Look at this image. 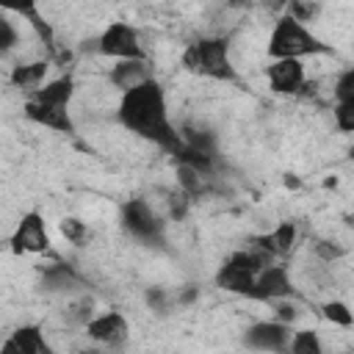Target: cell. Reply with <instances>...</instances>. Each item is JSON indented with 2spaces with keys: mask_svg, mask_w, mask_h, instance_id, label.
Instances as JSON below:
<instances>
[{
  "mask_svg": "<svg viewBox=\"0 0 354 354\" xmlns=\"http://www.w3.org/2000/svg\"><path fill=\"white\" fill-rule=\"evenodd\" d=\"M119 221H122L124 232L133 235L136 241H144V243H163V238H166V221H163V216H160L144 196L127 199V202L119 207Z\"/></svg>",
  "mask_w": 354,
  "mask_h": 354,
  "instance_id": "obj_5",
  "label": "cell"
},
{
  "mask_svg": "<svg viewBox=\"0 0 354 354\" xmlns=\"http://www.w3.org/2000/svg\"><path fill=\"white\" fill-rule=\"evenodd\" d=\"M293 335V326L277 318L268 321H257L243 332V346L254 348V351H285L288 340Z\"/></svg>",
  "mask_w": 354,
  "mask_h": 354,
  "instance_id": "obj_10",
  "label": "cell"
},
{
  "mask_svg": "<svg viewBox=\"0 0 354 354\" xmlns=\"http://www.w3.org/2000/svg\"><path fill=\"white\" fill-rule=\"evenodd\" d=\"M207 180H210L207 174H202V171H196L194 166L177 160V188H183L191 199L207 194Z\"/></svg>",
  "mask_w": 354,
  "mask_h": 354,
  "instance_id": "obj_19",
  "label": "cell"
},
{
  "mask_svg": "<svg viewBox=\"0 0 354 354\" xmlns=\"http://www.w3.org/2000/svg\"><path fill=\"white\" fill-rule=\"evenodd\" d=\"M285 185H290V188H299V180L290 174V177H285Z\"/></svg>",
  "mask_w": 354,
  "mask_h": 354,
  "instance_id": "obj_36",
  "label": "cell"
},
{
  "mask_svg": "<svg viewBox=\"0 0 354 354\" xmlns=\"http://www.w3.org/2000/svg\"><path fill=\"white\" fill-rule=\"evenodd\" d=\"M47 69H50V64H47L44 58H39V61H25V64H17V66H11V72H8V83H11L14 88H25V91H33V88H39V86L44 83V77H47Z\"/></svg>",
  "mask_w": 354,
  "mask_h": 354,
  "instance_id": "obj_18",
  "label": "cell"
},
{
  "mask_svg": "<svg viewBox=\"0 0 354 354\" xmlns=\"http://www.w3.org/2000/svg\"><path fill=\"white\" fill-rule=\"evenodd\" d=\"M285 3H288V0H263V6H266L268 11H277V14H285Z\"/></svg>",
  "mask_w": 354,
  "mask_h": 354,
  "instance_id": "obj_34",
  "label": "cell"
},
{
  "mask_svg": "<svg viewBox=\"0 0 354 354\" xmlns=\"http://www.w3.org/2000/svg\"><path fill=\"white\" fill-rule=\"evenodd\" d=\"M17 47H19V28H17L8 17L0 14V58L8 55V53L17 50Z\"/></svg>",
  "mask_w": 354,
  "mask_h": 354,
  "instance_id": "obj_27",
  "label": "cell"
},
{
  "mask_svg": "<svg viewBox=\"0 0 354 354\" xmlns=\"http://www.w3.org/2000/svg\"><path fill=\"white\" fill-rule=\"evenodd\" d=\"M268 304H274V318L277 321H285V324H290L293 326V321H296V304H290L288 299H274V301H268Z\"/></svg>",
  "mask_w": 354,
  "mask_h": 354,
  "instance_id": "obj_32",
  "label": "cell"
},
{
  "mask_svg": "<svg viewBox=\"0 0 354 354\" xmlns=\"http://www.w3.org/2000/svg\"><path fill=\"white\" fill-rule=\"evenodd\" d=\"M266 80H268V88L274 94L299 97V91L307 80L304 64L299 58H271V64L266 66Z\"/></svg>",
  "mask_w": 354,
  "mask_h": 354,
  "instance_id": "obj_11",
  "label": "cell"
},
{
  "mask_svg": "<svg viewBox=\"0 0 354 354\" xmlns=\"http://www.w3.org/2000/svg\"><path fill=\"white\" fill-rule=\"evenodd\" d=\"M285 351H290V354H324V343H321L315 329H301V332L293 329Z\"/></svg>",
  "mask_w": 354,
  "mask_h": 354,
  "instance_id": "obj_21",
  "label": "cell"
},
{
  "mask_svg": "<svg viewBox=\"0 0 354 354\" xmlns=\"http://www.w3.org/2000/svg\"><path fill=\"white\" fill-rule=\"evenodd\" d=\"M155 77L152 75V66H149V58H122L111 66L108 72V83L122 94L127 88H136L138 83Z\"/></svg>",
  "mask_w": 354,
  "mask_h": 354,
  "instance_id": "obj_14",
  "label": "cell"
},
{
  "mask_svg": "<svg viewBox=\"0 0 354 354\" xmlns=\"http://www.w3.org/2000/svg\"><path fill=\"white\" fill-rule=\"evenodd\" d=\"M313 252H315V257H321L324 263H335V260H340V257L346 254V249H343L340 243H335V241H318V243L313 246Z\"/></svg>",
  "mask_w": 354,
  "mask_h": 354,
  "instance_id": "obj_31",
  "label": "cell"
},
{
  "mask_svg": "<svg viewBox=\"0 0 354 354\" xmlns=\"http://www.w3.org/2000/svg\"><path fill=\"white\" fill-rule=\"evenodd\" d=\"M58 230H61V235H64L72 246H86V243L91 241L88 224L80 221V218H75V216H64V218L58 221Z\"/></svg>",
  "mask_w": 354,
  "mask_h": 354,
  "instance_id": "obj_22",
  "label": "cell"
},
{
  "mask_svg": "<svg viewBox=\"0 0 354 354\" xmlns=\"http://www.w3.org/2000/svg\"><path fill=\"white\" fill-rule=\"evenodd\" d=\"M41 282H44V288H47V290H75V288L80 285L77 274H75L69 266H64V263L44 268Z\"/></svg>",
  "mask_w": 354,
  "mask_h": 354,
  "instance_id": "obj_20",
  "label": "cell"
},
{
  "mask_svg": "<svg viewBox=\"0 0 354 354\" xmlns=\"http://www.w3.org/2000/svg\"><path fill=\"white\" fill-rule=\"evenodd\" d=\"M196 296H199V288H194V285H185V290H180V293L174 296V301H177L180 307H185V304L196 301Z\"/></svg>",
  "mask_w": 354,
  "mask_h": 354,
  "instance_id": "obj_33",
  "label": "cell"
},
{
  "mask_svg": "<svg viewBox=\"0 0 354 354\" xmlns=\"http://www.w3.org/2000/svg\"><path fill=\"white\" fill-rule=\"evenodd\" d=\"M285 14L307 25L321 14V3L318 0H288L285 3Z\"/></svg>",
  "mask_w": 354,
  "mask_h": 354,
  "instance_id": "obj_24",
  "label": "cell"
},
{
  "mask_svg": "<svg viewBox=\"0 0 354 354\" xmlns=\"http://www.w3.org/2000/svg\"><path fill=\"white\" fill-rule=\"evenodd\" d=\"M144 301H147V307H149L152 313L166 315V313L171 310V304H174V296H171L166 288L152 285V288H147V290H144Z\"/></svg>",
  "mask_w": 354,
  "mask_h": 354,
  "instance_id": "obj_25",
  "label": "cell"
},
{
  "mask_svg": "<svg viewBox=\"0 0 354 354\" xmlns=\"http://www.w3.org/2000/svg\"><path fill=\"white\" fill-rule=\"evenodd\" d=\"M3 354H50V343L41 332L39 324H25V326H17L0 346Z\"/></svg>",
  "mask_w": 354,
  "mask_h": 354,
  "instance_id": "obj_13",
  "label": "cell"
},
{
  "mask_svg": "<svg viewBox=\"0 0 354 354\" xmlns=\"http://www.w3.org/2000/svg\"><path fill=\"white\" fill-rule=\"evenodd\" d=\"M86 335L100 343V346H108V348H119L127 343L130 337V324L127 318L119 313V310H108V313H100V315H91L86 321Z\"/></svg>",
  "mask_w": 354,
  "mask_h": 354,
  "instance_id": "obj_9",
  "label": "cell"
},
{
  "mask_svg": "<svg viewBox=\"0 0 354 354\" xmlns=\"http://www.w3.org/2000/svg\"><path fill=\"white\" fill-rule=\"evenodd\" d=\"M268 58H307V55H324V53H335L332 44H326L324 39H318L304 22L279 14L271 33H268V47H266Z\"/></svg>",
  "mask_w": 354,
  "mask_h": 354,
  "instance_id": "obj_3",
  "label": "cell"
},
{
  "mask_svg": "<svg viewBox=\"0 0 354 354\" xmlns=\"http://www.w3.org/2000/svg\"><path fill=\"white\" fill-rule=\"evenodd\" d=\"M8 249L14 254H41L50 252V232H47V221L39 210H28L19 216V221L14 224L11 235H8Z\"/></svg>",
  "mask_w": 354,
  "mask_h": 354,
  "instance_id": "obj_7",
  "label": "cell"
},
{
  "mask_svg": "<svg viewBox=\"0 0 354 354\" xmlns=\"http://www.w3.org/2000/svg\"><path fill=\"white\" fill-rule=\"evenodd\" d=\"M28 100H36V102H44V105L69 108V105H72V100H75V77H72V75L53 77V80L41 83L39 88H33Z\"/></svg>",
  "mask_w": 354,
  "mask_h": 354,
  "instance_id": "obj_16",
  "label": "cell"
},
{
  "mask_svg": "<svg viewBox=\"0 0 354 354\" xmlns=\"http://www.w3.org/2000/svg\"><path fill=\"white\" fill-rule=\"evenodd\" d=\"M116 119L127 133L160 147L163 152H169L174 158L185 147L180 138V130L174 127V122L169 116L166 88L158 77H149V80L138 83L136 88L122 91L119 105H116Z\"/></svg>",
  "mask_w": 354,
  "mask_h": 354,
  "instance_id": "obj_1",
  "label": "cell"
},
{
  "mask_svg": "<svg viewBox=\"0 0 354 354\" xmlns=\"http://www.w3.org/2000/svg\"><path fill=\"white\" fill-rule=\"evenodd\" d=\"M277 257L271 252H266L263 246L252 243V249H241V252H232L216 271V285L227 293H238V296H246L252 282H254V274L260 268H266L268 263H274Z\"/></svg>",
  "mask_w": 354,
  "mask_h": 354,
  "instance_id": "obj_4",
  "label": "cell"
},
{
  "mask_svg": "<svg viewBox=\"0 0 354 354\" xmlns=\"http://www.w3.org/2000/svg\"><path fill=\"white\" fill-rule=\"evenodd\" d=\"M293 293V282H290V274H288V266L282 263H268L266 268H260L254 274V282L246 293V299H254V301H274V299H288Z\"/></svg>",
  "mask_w": 354,
  "mask_h": 354,
  "instance_id": "obj_8",
  "label": "cell"
},
{
  "mask_svg": "<svg viewBox=\"0 0 354 354\" xmlns=\"http://www.w3.org/2000/svg\"><path fill=\"white\" fill-rule=\"evenodd\" d=\"M163 202H166V216H169L171 221H183L194 199H191L183 188H171V191H166V199H163Z\"/></svg>",
  "mask_w": 354,
  "mask_h": 354,
  "instance_id": "obj_23",
  "label": "cell"
},
{
  "mask_svg": "<svg viewBox=\"0 0 354 354\" xmlns=\"http://www.w3.org/2000/svg\"><path fill=\"white\" fill-rule=\"evenodd\" d=\"M296 235H299L296 224H293V221H282V224H277L271 232H266V235L254 238V243H257V246H263L266 252H271L274 257H285V254L293 249Z\"/></svg>",
  "mask_w": 354,
  "mask_h": 354,
  "instance_id": "obj_17",
  "label": "cell"
},
{
  "mask_svg": "<svg viewBox=\"0 0 354 354\" xmlns=\"http://www.w3.org/2000/svg\"><path fill=\"white\" fill-rule=\"evenodd\" d=\"M335 102H346V100H354V69H343L335 80Z\"/></svg>",
  "mask_w": 354,
  "mask_h": 354,
  "instance_id": "obj_29",
  "label": "cell"
},
{
  "mask_svg": "<svg viewBox=\"0 0 354 354\" xmlns=\"http://www.w3.org/2000/svg\"><path fill=\"white\" fill-rule=\"evenodd\" d=\"M91 307H94V301H91L88 296H80L77 301H72V304H69V310H66V318H69V324L86 326V321L91 318Z\"/></svg>",
  "mask_w": 354,
  "mask_h": 354,
  "instance_id": "obj_30",
  "label": "cell"
},
{
  "mask_svg": "<svg viewBox=\"0 0 354 354\" xmlns=\"http://www.w3.org/2000/svg\"><path fill=\"white\" fill-rule=\"evenodd\" d=\"M94 44H97L100 55L113 58V61H122V58H149L144 44H141L138 28H133L130 22H108Z\"/></svg>",
  "mask_w": 354,
  "mask_h": 354,
  "instance_id": "obj_6",
  "label": "cell"
},
{
  "mask_svg": "<svg viewBox=\"0 0 354 354\" xmlns=\"http://www.w3.org/2000/svg\"><path fill=\"white\" fill-rule=\"evenodd\" d=\"M335 124L340 133H351L354 130V100H346V102H335Z\"/></svg>",
  "mask_w": 354,
  "mask_h": 354,
  "instance_id": "obj_28",
  "label": "cell"
},
{
  "mask_svg": "<svg viewBox=\"0 0 354 354\" xmlns=\"http://www.w3.org/2000/svg\"><path fill=\"white\" fill-rule=\"evenodd\" d=\"M321 310H324V318H326L329 324H337V326H346V329L354 324V315H351V310H348L346 301L332 299V301H326Z\"/></svg>",
  "mask_w": 354,
  "mask_h": 354,
  "instance_id": "obj_26",
  "label": "cell"
},
{
  "mask_svg": "<svg viewBox=\"0 0 354 354\" xmlns=\"http://www.w3.org/2000/svg\"><path fill=\"white\" fill-rule=\"evenodd\" d=\"M22 113H25L28 122H33L39 127H47V130H55V133H64V136H75L77 133L69 108H58V105H44V102L28 100Z\"/></svg>",
  "mask_w": 354,
  "mask_h": 354,
  "instance_id": "obj_12",
  "label": "cell"
},
{
  "mask_svg": "<svg viewBox=\"0 0 354 354\" xmlns=\"http://www.w3.org/2000/svg\"><path fill=\"white\" fill-rule=\"evenodd\" d=\"M180 64L185 72H191L196 77H207V80H218V83L238 80V69L230 55V41L224 36H202V39L191 41L183 50Z\"/></svg>",
  "mask_w": 354,
  "mask_h": 354,
  "instance_id": "obj_2",
  "label": "cell"
},
{
  "mask_svg": "<svg viewBox=\"0 0 354 354\" xmlns=\"http://www.w3.org/2000/svg\"><path fill=\"white\" fill-rule=\"evenodd\" d=\"M230 6H235V8H246V6H252V0H230Z\"/></svg>",
  "mask_w": 354,
  "mask_h": 354,
  "instance_id": "obj_35",
  "label": "cell"
},
{
  "mask_svg": "<svg viewBox=\"0 0 354 354\" xmlns=\"http://www.w3.org/2000/svg\"><path fill=\"white\" fill-rule=\"evenodd\" d=\"M0 11H8V14H17V17L28 19L30 28L39 33V39H41L47 47H55L53 28H50V22L41 17V11H39V0H0Z\"/></svg>",
  "mask_w": 354,
  "mask_h": 354,
  "instance_id": "obj_15",
  "label": "cell"
}]
</instances>
